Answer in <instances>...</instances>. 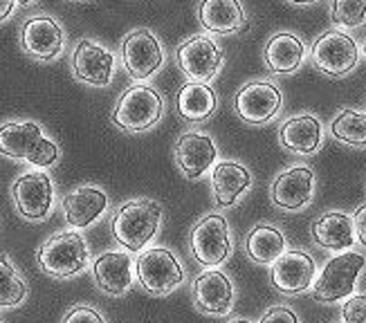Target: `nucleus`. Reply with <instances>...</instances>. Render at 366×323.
I'll list each match as a JSON object with an SVG mask.
<instances>
[{
  "label": "nucleus",
  "mask_w": 366,
  "mask_h": 323,
  "mask_svg": "<svg viewBox=\"0 0 366 323\" xmlns=\"http://www.w3.org/2000/svg\"><path fill=\"white\" fill-rule=\"evenodd\" d=\"M232 249L229 224L220 214H204L189 232V252L200 267H220Z\"/></svg>",
  "instance_id": "0eeeda50"
},
{
  "label": "nucleus",
  "mask_w": 366,
  "mask_h": 323,
  "mask_svg": "<svg viewBox=\"0 0 366 323\" xmlns=\"http://www.w3.org/2000/svg\"><path fill=\"white\" fill-rule=\"evenodd\" d=\"M310 56L320 72L332 79H342L357 68L360 45L346 29H328L312 43Z\"/></svg>",
  "instance_id": "6e6552de"
},
{
  "label": "nucleus",
  "mask_w": 366,
  "mask_h": 323,
  "mask_svg": "<svg viewBox=\"0 0 366 323\" xmlns=\"http://www.w3.org/2000/svg\"><path fill=\"white\" fill-rule=\"evenodd\" d=\"M254 177L241 162L222 159L212 167V191L218 209H229L252 189Z\"/></svg>",
  "instance_id": "412c9836"
},
{
  "label": "nucleus",
  "mask_w": 366,
  "mask_h": 323,
  "mask_svg": "<svg viewBox=\"0 0 366 323\" xmlns=\"http://www.w3.org/2000/svg\"><path fill=\"white\" fill-rule=\"evenodd\" d=\"M285 249H288V242L283 232L267 222L252 227L245 238V254L257 265H272Z\"/></svg>",
  "instance_id": "bb28decb"
},
{
  "label": "nucleus",
  "mask_w": 366,
  "mask_h": 323,
  "mask_svg": "<svg viewBox=\"0 0 366 323\" xmlns=\"http://www.w3.org/2000/svg\"><path fill=\"white\" fill-rule=\"evenodd\" d=\"M229 323H254V321H249V319H243V317H241V319H234V321H229Z\"/></svg>",
  "instance_id": "4c0bfd02"
},
{
  "label": "nucleus",
  "mask_w": 366,
  "mask_h": 323,
  "mask_svg": "<svg viewBox=\"0 0 366 323\" xmlns=\"http://www.w3.org/2000/svg\"><path fill=\"white\" fill-rule=\"evenodd\" d=\"M11 198L19 214L29 222L50 218L54 207V182L45 169L21 173L11 184Z\"/></svg>",
  "instance_id": "1a4fd4ad"
},
{
  "label": "nucleus",
  "mask_w": 366,
  "mask_h": 323,
  "mask_svg": "<svg viewBox=\"0 0 366 323\" xmlns=\"http://www.w3.org/2000/svg\"><path fill=\"white\" fill-rule=\"evenodd\" d=\"M16 3H19L21 7H29L31 3H34V0H16Z\"/></svg>",
  "instance_id": "e433bc0d"
},
{
  "label": "nucleus",
  "mask_w": 366,
  "mask_h": 323,
  "mask_svg": "<svg viewBox=\"0 0 366 323\" xmlns=\"http://www.w3.org/2000/svg\"><path fill=\"white\" fill-rule=\"evenodd\" d=\"M135 279L151 297H167L182 287L187 274L182 263L167 247H144L135 258Z\"/></svg>",
  "instance_id": "39448f33"
},
{
  "label": "nucleus",
  "mask_w": 366,
  "mask_h": 323,
  "mask_svg": "<svg viewBox=\"0 0 366 323\" xmlns=\"http://www.w3.org/2000/svg\"><path fill=\"white\" fill-rule=\"evenodd\" d=\"M218 162V149L209 135L184 133L176 141V164L187 180H200Z\"/></svg>",
  "instance_id": "aec40b11"
},
{
  "label": "nucleus",
  "mask_w": 366,
  "mask_h": 323,
  "mask_svg": "<svg viewBox=\"0 0 366 323\" xmlns=\"http://www.w3.org/2000/svg\"><path fill=\"white\" fill-rule=\"evenodd\" d=\"M200 25L218 36L238 34L247 29V19L241 0H202L198 7Z\"/></svg>",
  "instance_id": "393cba45"
},
{
  "label": "nucleus",
  "mask_w": 366,
  "mask_h": 323,
  "mask_svg": "<svg viewBox=\"0 0 366 323\" xmlns=\"http://www.w3.org/2000/svg\"><path fill=\"white\" fill-rule=\"evenodd\" d=\"M61 209L70 229H88L90 224H94L106 214L108 196L102 187L81 184L66 193V198L61 200Z\"/></svg>",
  "instance_id": "6ab92c4d"
},
{
  "label": "nucleus",
  "mask_w": 366,
  "mask_h": 323,
  "mask_svg": "<svg viewBox=\"0 0 366 323\" xmlns=\"http://www.w3.org/2000/svg\"><path fill=\"white\" fill-rule=\"evenodd\" d=\"M72 72L88 86L104 88L110 84L115 72V56L104 45L90 39H81L72 54Z\"/></svg>",
  "instance_id": "a211bd4d"
},
{
  "label": "nucleus",
  "mask_w": 366,
  "mask_h": 323,
  "mask_svg": "<svg viewBox=\"0 0 366 323\" xmlns=\"http://www.w3.org/2000/svg\"><path fill=\"white\" fill-rule=\"evenodd\" d=\"M162 204L151 198L126 200L110 220V229L126 252H142L162 224Z\"/></svg>",
  "instance_id": "f03ea898"
},
{
  "label": "nucleus",
  "mask_w": 366,
  "mask_h": 323,
  "mask_svg": "<svg viewBox=\"0 0 366 323\" xmlns=\"http://www.w3.org/2000/svg\"><path fill=\"white\" fill-rule=\"evenodd\" d=\"M263 61L269 72L295 74L306 61V43L292 31H277L263 47Z\"/></svg>",
  "instance_id": "b1692460"
},
{
  "label": "nucleus",
  "mask_w": 366,
  "mask_h": 323,
  "mask_svg": "<svg viewBox=\"0 0 366 323\" xmlns=\"http://www.w3.org/2000/svg\"><path fill=\"white\" fill-rule=\"evenodd\" d=\"M317 277L315 258L304 249H285L269 265V283L283 297H299L310 292Z\"/></svg>",
  "instance_id": "f8f14e48"
},
{
  "label": "nucleus",
  "mask_w": 366,
  "mask_h": 323,
  "mask_svg": "<svg viewBox=\"0 0 366 323\" xmlns=\"http://www.w3.org/2000/svg\"><path fill=\"white\" fill-rule=\"evenodd\" d=\"M342 303V323H366V294H351Z\"/></svg>",
  "instance_id": "2f4dec72"
},
{
  "label": "nucleus",
  "mask_w": 366,
  "mask_h": 323,
  "mask_svg": "<svg viewBox=\"0 0 366 323\" xmlns=\"http://www.w3.org/2000/svg\"><path fill=\"white\" fill-rule=\"evenodd\" d=\"M0 155L23 159L34 169H50L59 162L61 149L45 137L39 121H5L0 124Z\"/></svg>",
  "instance_id": "f257e3e1"
},
{
  "label": "nucleus",
  "mask_w": 366,
  "mask_h": 323,
  "mask_svg": "<svg viewBox=\"0 0 366 323\" xmlns=\"http://www.w3.org/2000/svg\"><path fill=\"white\" fill-rule=\"evenodd\" d=\"M162 110V94L153 86L139 81V84L126 88V92L119 96V101L110 112V121L126 133H144L160 121Z\"/></svg>",
  "instance_id": "423d86ee"
},
{
  "label": "nucleus",
  "mask_w": 366,
  "mask_h": 323,
  "mask_svg": "<svg viewBox=\"0 0 366 323\" xmlns=\"http://www.w3.org/2000/svg\"><path fill=\"white\" fill-rule=\"evenodd\" d=\"M216 106H218L216 90L209 84H200V81H187L176 96L178 115L189 124L207 121L216 112Z\"/></svg>",
  "instance_id": "a878e982"
},
{
  "label": "nucleus",
  "mask_w": 366,
  "mask_h": 323,
  "mask_svg": "<svg viewBox=\"0 0 366 323\" xmlns=\"http://www.w3.org/2000/svg\"><path fill=\"white\" fill-rule=\"evenodd\" d=\"M16 9V0H0V23L7 21Z\"/></svg>",
  "instance_id": "f704fd0d"
},
{
  "label": "nucleus",
  "mask_w": 366,
  "mask_h": 323,
  "mask_svg": "<svg viewBox=\"0 0 366 323\" xmlns=\"http://www.w3.org/2000/svg\"><path fill=\"white\" fill-rule=\"evenodd\" d=\"M364 56H366V41H364Z\"/></svg>",
  "instance_id": "58836bf2"
},
{
  "label": "nucleus",
  "mask_w": 366,
  "mask_h": 323,
  "mask_svg": "<svg viewBox=\"0 0 366 323\" xmlns=\"http://www.w3.org/2000/svg\"><path fill=\"white\" fill-rule=\"evenodd\" d=\"M288 3H292V5H315V3H320V0H288Z\"/></svg>",
  "instance_id": "c9c22d12"
},
{
  "label": "nucleus",
  "mask_w": 366,
  "mask_h": 323,
  "mask_svg": "<svg viewBox=\"0 0 366 323\" xmlns=\"http://www.w3.org/2000/svg\"><path fill=\"white\" fill-rule=\"evenodd\" d=\"M279 144L288 153H295L301 157L315 155L324 144V124L320 121V117L310 115V112H306V115H295L281 124Z\"/></svg>",
  "instance_id": "4be33fe9"
},
{
  "label": "nucleus",
  "mask_w": 366,
  "mask_h": 323,
  "mask_svg": "<svg viewBox=\"0 0 366 323\" xmlns=\"http://www.w3.org/2000/svg\"><path fill=\"white\" fill-rule=\"evenodd\" d=\"M92 279L104 294L124 297L135 281V261L131 252H104L92 263Z\"/></svg>",
  "instance_id": "f3484780"
},
{
  "label": "nucleus",
  "mask_w": 366,
  "mask_h": 323,
  "mask_svg": "<svg viewBox=\"0 0 366 323\" xmlns=\"http://www.w3.org/2000/svg\"><path fill=\"white\" fill-rule=\"evenodd\" d=\"M61 323H106L104 314L90 303H76L66 312Z\"/></svg>",
  "instance_id": "7c9ffc66"
},
{
  "label": "nucleus",
  "mask_w": 366,
  "mask_h": 323,
  "mask_svg": "<svg viewBox=\"0 0 366 323\" xmlns=\"http://www.w3.org/2000/svg\"><path fill=\"white\" fill-rule=\"evenodd\" d=\"M27 299V281L7 254H0V310L19 308Z\"/></svg>",
  "instance_id": "c85d7f7f"
},
{
  "label": "nucleus",
  "mask_w": 366,
  "mask_h": 323,
  "mask_svg": "<svg viewBox=\"0 0 366 323\" xmlns=\"http://www.w3.org/2000/svg\"><path fill=\"white\" fill-rule=\"evenodd\" d=\"M191 301L207 317H227L234 310L236 289L232 279L218 267L204 269L191 283Z\"/></svg>",
  "instance_id": "ddd939ff"
},
{
  "label": "nucleus",
  "mask_w": 366,
  "mask_h": 323,
  "mask_svg": "<svg viewBox=\"0 0 366 323\" xmlns=\"http://www.w3.org/2000/svg\"><path fill=\"white\" fill-rule=\"evenodd\" d=\"M315 189H317L315 171L306 164H299L274 177L272 187H269V200L281 212L297 214L304 212L312 202Z\"/></svg>",
  "instance_id": "2eb2a0df"
},
{
  "label": "nucleus",
  "mask_w": 366,
  "mask_h": 323,
  "mask_svg": "<svg viewBox=\"0 0 366 323\" xmlns=\"http://www.w3.org/2000/svg\"><path fill=\"white\" fill-rule=\"evenodd\" d=\"M21 45L31 59L47 63L63 54L66 34L52 16H34V19L25 21L21 29Z\"/></svg>",
  "instance_id": "dca6fc26"
},
{
  "label": "nucleus",
  "mask_w": 366,
  "mask_h": 323,
  "mask_svg": "<svg viewBox=\"0 0 366 323\" xmlns=\"http://www.w3.org/2000/svg\"><path fill=\"white\" fill-rule=\"evenodd\" d=\"M283 108V94L272 81H249L234 96V110L238 119L249 126H265L279 117Z\"/></svg>",
  "instance_id": "9d476101"
},
{
  "label": "nucleus",
  "mask_w": 366,
  "mask_h": 323,
  "mask_svg": "<svg viewBox=\"0 0 366 323\" xmlns=\"http://www.w3.org/2000/svg\"><path fill=\"white\" fill-rule=\"evenodd\" d=\"M122 63L131 79L147 81L162 68L164 47L151 29L137 27L122 41Z\"/></svg>",
  "instance_id": "9b49d317"
},
{
  "label": "nucleus",
  "mask_w": 366,
  "mask_h": 323,
  "mask_svg": "<svg viewBox=\"0 0 366 323\" xmlns=\"http://www.w3.org/2000/svg\"><path fill=\"white\" fill-rule=\"evenodd\" d=\"M351 218H353V229H355L357 242L362 247H366V202L355 209V214Z\"/></svg>",
  "instance_id": "72a5a7b5"
},
{
  "label": "nucleus",
  "mask_w": 366,
  "mask_h": 323,
  "mask_svg": "<svg viewBox=\"0 0 366 323\" xmlns=\"http://www.w3.org/2000/svg\"><path fill=\"white\" fill-rule=\"evenodd\" d=\"M88 242L76 229L56 232L36 252V265L43 274L59 281L79 277L88 267Z\"/></svg>",
  "instance_id": "7ed1b4c3"
},
{
  "label": "nucleus",
  "mask_w": 366,
  "mask_h": 323,
  "mask_svg": "<svg viewBox=\"0 0 366 323\" xmlns=\"http://www.w3.org/2000/svg\"><path fill=\"white\" fill-rule=\"evenodd\" d=\"M259 323H301L297 312L288 305H272V308H267L261 317Z\"/></svg>",
  "instance_id": "473e14b6"
},
{
  "label": "nucleus",
  "mask_w": 366,
  "mask_h": 323,
  "mask_svg": "<svg viewBox=\"0 0 366 323\" xmlns=\"http://www.w3.org/2000/svg\"><path fill=\"white\" fill-rule=\"evenodd\" d=\"M335 141L351 149H366V112L357 108H342L330 124Z\"/></svg>",
  "instance_id": "cd10ccee"
},
{
  "label": "nucleus",
  "mask_w": 366,
  "mask_h": 323,
  "mask_svg": "<svg viewBox=\"0 0 366 323\" xmlns=\"http://www.w3.org/2000/svg\"><path fill=\"white\" fill-rule=\"evenodd\" d=\"M0 323H3V321H0Z\"/></svg>",
  "instance_id": "ea45409f"
},
{
  "label": "nucleus",
  "mask_w": 366,
  "mask_h": 323,
  "mask_svg": "<svg viewBox=\"0 0 366 323\" xmlns=\"http://www.w3.org/2000/svg\"><path fill=\"white\" fill-rule=\"evenodd\" d=\"M176 61L189 81L209 84V81L220 72L222 63H225V54H222V47L214 39L191 36L178 45Z\"/></svg>",
  "instance_id": "4468645a"
},
{
  "label": "nucleus",
  "mask_w": 366,
  "mask_h": 323,
  "mask_svg": "<svg viewBox=\"0 0 366 323\" xmlns=\"http://www.w3.org/2000/svg\"><path fill=\"white\" fill-rule=\"evenodd\" d=\"M330 21L340 29H357L366 23V0H330Z\"/></svg>",
  "instance_id": "c756f323"
},
{
  "label": "nucleus",
  "mask_w": 366,
  "mask_h": 323,
  "mask_svg": "<svg viewBox=\"0 0 366 323\" xmlns=\"http://www.w3.org/2000/svg\"><path fill=\"white\" fill-rule=\"evenodd\" d=\"M366 265V258L357 252H340L322 267L310 287L312 301L322 305H332L348 299L355 292L360 274Z\"/></svg>",
  "instance_id": "20e7f679"
},
{
  "label": "nucleus",
  "mask_w": 366,
  "mask_h": 323,
  "mask_svg": "<svg viewBox=\"0 0 366 323\" xmlns=\"http://www.w3.org/2000/svg\"><path fill=\"white\" fill-rule=\"evenodd\" d=\"M312 242L326 252H348L355 247L353 218L344 212H326L312 222L310 227Z\"/></svg>",
  "instance_id": "5701e85b"
}]
</instances>
